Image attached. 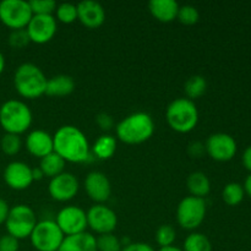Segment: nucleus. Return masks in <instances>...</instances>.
<instances>
[{"mask_svg": "<svg viewBox=\"0 0 251 251\" xmlns=\"http://www.w3.org/2000/svg\"><path fill=\"white\" fill-rule=\"evenodd\" d=\"M4 69H5V58H4V54L0 51V75L2 74Z\"/></svg>", "mask_w": 251, "mask_h": 251, "instance_id": "c03bdc74", "label": "nucleus"}, {"mask_svg": "<svg viewBox=\"0 0 251 251\" xmlns=\"http://www.w3.org/2000/svg\"><path fill=\"white\" fill-rule=\"evenodd\" d=\"M19 240L10 234H5L0 238V251H19Z\"/></svg>", "mask_w": 251, "mask_h": 251, "instance_id": "f704fd0d", "label": "nucleus"}, {"mask_svg": "<svg viewBox=\"0 0 251 251\" xmlns=\"http://www.w3.org/2000/svg\"><path fill=\"white\" fill-rule=\"evenodd\" d=\"M58 25L53 15H33L26 27L29 41L37 44L48 43L55 36Z\"/></svg>", "mask_w": 251, "mask_h": 251, "instance_id": "ddd939ff", "label": "nucleus"}, {"mask_svg": "<svg viewBox=\"0 0 251 251\" xmlns=\"http://www.w3.org/2000/svg\"><path fill=\"white\" fill-rule=\"evenodd\" d=\"M122 251H154V249L152 248V245L147 244V243L136 242L123 247Z\"/></svg>", "mask_w": 251, "mask_h": 251, "instance_id": "4c0bfd02", "label": "nucleus"}, {"mask_svg": "<svg viewBox=\"0 0 251 251\" xmlns=\"http://www.w3.org/2000/svg\"><path fill=\"white\" fill-rule=\"evenodd\" d=\"M117 137L127 145H140L152 137L154 132V122L150 114L136 112L127 115L118 123Z\"/></svg>", "mask_w": 251, "mask_h": 251, "instance_id": "f03ea898", "label": "nucleus"}, {"mask_svg": "<svg viewBox=\"0 0 251 251\" xmlns=\"http://www.w3.org/2000/svg\"><path fill=\"white\" fill-rule=\"evenodd\" d=\"M4 180L12 190H25L33 183L32 168L25 162H11L4 169Z\"/></svg>", "mask_w": 251, "mask_h": 251, "instance_id": "2eb2a0df", "label": "nucleus"}, {"mask_svg": "<svg viewBox=\"0 0 251 251\" xmlns=\"http://www.w3.org/2000/svg\"><path fill=\"white\" fill-rule=\"evenodd\" d=\"M206 90H207V81L201 75L191 76L184 83V91H185L186 97H188V100H193V102L198 98L202 97L205 95Z\"/></svg>", "mask_w": 251, "mask_h": 251, "instance_id": "393cba45", "label": "nucleus"}, {"mask_svg": "<svg viewBox=\"0 0 251 251\" xmlns=\"http://www.w3.org/2000/svg\"><path fill=\"white\" fill-rule=\"evenodd\" d=\"M167 123L176 132L188 134L193 131L199 123V110L193 100L176 98L169 103L166 110Z\"/></svg>", "mask_w": 251, "mask_h": 251, "instance_id": "39448f33", "label": "nucleus"}, {"mask_svg": "<svg viewBox=\"0 0 251 251\" xmlns=\"http://www.w3.org/2000/svg\"><path fill=\"white\" fill-rule=\"evenodd\" d=\"M28 2L33 15H51L58 6L54 0H32Z\"/></svg>", "mask_w": 251, "mask_h": 251, "instance_id": "473e14b6", "label": "nucleus"}, {"mask_svg": "<svg viewBox=\"0 0 251 251\" xmlns=\"http://www.w3.org/2000/svg\"><path fill=\"white\" fill-rule=\"evenodd\" d=\"M206 206L205 199L186 196L176 207V221L179 226L186 230H194L200 227L205 221Z\"/></svg>", "mask_w": 251, "mask_h": 251, "instance_id": "6e6552de", "label": "nucleus"}, {"mask_svg": "<svg viewBox=\"0 0 251 251\" xmlns=\"http://www.w3.org/2000/svg\"><path fill=\"white\" fill-rule=\"evenodd\" d=\"M176 232L171 225H163L157 229L156 232V242L159 248L172 247L176 242Z\"/></svg>", "mask_w": 251, "mask_h": 251, "instance_id": "7c9ffc66", "label": "nucleus"}, {"mask_svg": "<svg viewBox=\"0 0 251 251\" xmlns=\"http://www.w3.org/2000/svg\"><path fill=\"white\" fill-rule=\"evenodd\" d=\"M36 225V213L29 206L24 205V203L10 208L9 216L5 222L7 234L12 235L17 240L29 238Z\"/></svg>", "mask_w": 251, "mask_h": 251, "instance_id": "423d86ee", "label": "nucleus"}, {"mask_svg": "<svg viewBox=\"0 0 251 251\" xmlns=\"http://www.w3.org/2000/svg\"><path fill=\"white\" fill-rule=\"evenodd\" d=\"M97 243V251H122V240L113 233L102 234L96 238Z\"/></svg>", "mask_w": 251, "mask_h": 251, "instance_id": "c756f323", "label": "nucleus"}, {"mask_svg": "<svg viewBox=\"0 0 251 251\" xmlns=\"http://www.w3.org/2000/svg\"><path fill=\"white\" fill-rule=\"evenodd\" d=\"M32 176H33V181L34 180H42L44 176L43 172H42V169L39 168V167H37V168H32Z\"/></svg>", "mask_w": 251, "mask_h": 251, "instance_id": "a19ab883", "label": "nucleus"}, {"mask_svg": "<svg viewBox=\"0 0 251 251\" xmlns=\"http://www.w3.org/2000/svg\"><path fill=\"white\" fill-rule=\"evenodd\" d=\"M176 19L181 24L191 26V25L198 24L200 14H199V10L193 5H183V6H179Z\"/></svg>", "mask_w": 251, "mask_h": 251, "instance_id": "2f4dec72", "label": "nucleus"}, {"mask_svg": "<svg viewBox=\"0 0 251 251\" xmlns=\"http://www.w3.org/2000/svg\"><path fill=\"white\" fill-rule=\"evenodd\" d=\"M206 153L217 162H228L237 154L238 145L234 137L226 132H216L208 136L205 144Z\"/></svg>", "mask_w": 251, "mask_h": 251, "instance_id": "9d476101", "label": "nucleus"}, {"mask_svg": "<svg viewBox=\"0 0 251 251\" xmlns=\"http://www.w3.org/2000/svg\"><path fill=\"white\" fill-rule=\"evenodd\" d=\"M47 81L39 66L32 63H24L16 69L14 75V86L21 97L34 100L46 93Z\"/></svg>", "mask_w": 251, "mask_h": 251, "instance_id": "7ed1b4c3", "label": "nucleus"}, {"mask_svg": "<svg viewBox=\"0 0 251 251\" xmlns=\"http://www.w3.org/2000/svg\"><path fill=\"white\" fill-rule=\"evenodd\" d=\"M56 225L65 237L86 232L87 215L78 206H66L56 215Z\"/></svg>", "mask_w": 251, "mask_h": 251, "instance_id": "9b49d317", "label": "nucleus"}, {"mask_svg": "<svg viewBox=\"0 0 251 251\" xmlns=\"http://www.w3.org/2000/svg\"><path fill=\"white\" fill-rule=\"evenodd\" d=\"M83 185L87 195L96 203H104L112 195V184L102 172L93 171L88 173Z\"/></svg>", "mask_w": 251, "mask_h": 251, "instance_id": "dca6fc26", "label": "nucleus"}, {"mask_svg": "<svg viewBox=\"0 0 251 251\" xmlns=\"http://www.w3.org/2000/svg\"><path fill=\"white\" fill-rule=\"evenodd\" d=\"M149 9L154 19L167 24L176 19L179 4L176 0H151L149 2Z\"/></svg>", "mask_w": 251, "mask_h": 251, "instance_id": "aec40b11", "label": "nucleus"}, {"mask_svg": "<svg viewBox=\"0 0 251 251\" xmlns=\"http://www.w3.org/2000/svg\"><path fill=\"white\" fill-rule=\"evenodd\" d=\"M32 119L31 109L22 100H9L0 107V126L7 134H24L31 126Z\"/></svg>", "mask_w": 251, "mask_h": 251, "instance_id": "20e7f679", "label": "nucleus"}, {"mask_svg": "<svg viewBox=\"0 0 251 251\" xmlns=\"http://www.w3.org/2000/svg\"><path fill=\"white\" fill-rule=\"evenodd\" d=\"M64 238V233L58 227L55 221L51 220L37 222L29 235L31 244L37 251H58Z\"/></svg>", "mask_w": 251, "mask_h": 251, "instance_id": "0eeeda50", "label": "nucleus"}, {"mask_svg": "<svg viewBox=\"0 0 251 251\" xmlns=\"http://www.w3.org/2000/svg\"><path fill=\"white\" fill-rule=\"evenodd\" d=\"M242 162H243V166L245 167V169L249 171L251 173V145L249 147L245 149L244 153H243V157H242Z\"/></svg>", "mask_w": 251, "mask_h": 251, "instance_id": "ea45409f", "label": "nucleus"}, {"mask_svg": "<svg viewBox=\"0 0 251 251\" xmlns=\"http://www.w3.org/2000/svg\"><path fill=\"white\" fill-rule=\"evenodd\" d=\"M158 251H183V249H180V248L178 247H174V245H172V247H167V248H159Z\"/></svg>", "mask_w": 251, "mask_h": 251, "instance_id": "37998d69", "label": "nucleus"}, {"mask_svg": "<svg viewBox=\"0 0 251 251\" xmlns=\"http://www.w3.org/2000/svg\"><path fill=\"white\" fill-rule=\"evenodd\" d=\"M25 146L32 156L43 158L54 152L53 136L44 130H33L27 135Z\"/></svg>", "mask_w": 251, "mask_h": 251, "instance_id": "a211bd4d", "label": "nucleus"}, {"mask_svg": "<svg viewBox=\"0 0 251 251\" xmlns=\"http://www.w3.org/2000/svg\"><path fill=\"white\" fill-rule=\"evenodd\" d=\"M76 6H77V20L87 28H98L104 24L105 11L98 1L83 0Z\"/></svg>", "mask_w": 251, "mask_h": 251, "instance_id": "f3484780", "label": "nucleus"}, {"mask_svg": "<svg viewBox=\"0 0 251 251\" xmlns=\"http://www.w3.org/2000/svg\"><path fill=\"white\" fill-rule=\"evenodd\" d=\"M87 215V227L100 235L113 233L117 228V213L103 203H96L86 212Z\"/></svg>", "mask_w": 251, "mask_h": 251, "instance_id": "f8f14e48", "label": "nucleus"}, {"mask_svg": "<svg viewBox=\"0 0 251 251\" xmlns=\"http://www.w3.org/2000/svg\"><path fill=\"white\" fill-rule=\"evenodd\" d=\"M186 186L190 196L205 199L211 191V181L203 172H194L188 176Z\"/></svg>", "mask_w": 251, "mask_h": 251, "instance_id": "4be33fe9", "label": "nucleus"}, {"mask_svg": "<svg viewBox=\"0 0 251 251\" xmlns=\"http://www.w3.org/2000/svg\"><path fill=\"white\" fill-rule=\"evenodd\" d=\"M54 152L65 162L83 163L90 158L91 147L86 135L74 125H63L53 136Z\"/></svg>", "mask_w": 251, "mask_h": 251, "instance_id": "f257e3e1", "label": "nucleus"}, {"mask_svg": "<svg viewBox=\"0 0 251 251\" xmlns=\"http://www.w3.org/2000/svg\"><path fill=\"white\" fill-rule=\"evenodd\" d=\"M75 90V81L69 75H56L48 78L47 81L46 93L44 95L50 97H65L71 95Z\"/></svg>", "mask_w": 251, "mask_h": 251, "instance_id": "412c9836", "label": "nucleus"}, {"mask_svg": "<svg viewBox=\"0 0 251 251\" xmlns=\"http://www.w3.org/2000/svg\"><path fill=\"white\" fill-rule=\"evenodd\" d=\"M245 191L242 184L239 183H228L222 190V199L226 205L238 206L244 200Z\"/></svg>", "mask_w": 251, "mask_h": 251, "instance_id": "bb28decb", "label": "nucleus"}, {"mask_svg": "<svg viewBox=\"0 0 251 251\" xmlns=\"http://www.w3.org/2000/svg\"><path fill=\"white\" fill-rule=\"evenodd\" d=\"M9 203H7L4 199H0V226L5 225L7 216H9Z\"/></svg>", "mask_w": 251, "mask_h": 251, "instance_id": "58836bf2", "label": "nucleus"}, {"mask_svg": "<svg viewBox=\"0 0 251 251\" xmlns=\"http://www.w3.org/2000/svg\"><path fill=\"white\" fill-rule=\"evenodd\" d=\"M98 159H109L117 151V139L109 134H103L96 140L91 149Z\"/></svg>", "mask_w": 251, "mask_h": 251, "instance_id": "5701e85b", "label": "nucleus"}, {"mask_svg": "<svg viewBox=\"0 0 251 251\" xmlns=\"http://www.w3.org/2000/svg\"><path fill=\"white\" fill-rule=\"evenodd\" d=\"M243 188H244L245 194H247L248 196H250V198H251V173L249 174V176H248V178L245 179Z\"/></svg>", "mask_w": 251, "mask_h": 251, "instance_id": "79ce46f5", "label": "nucleus"}, {"mask_svg": "<svg viewBox=\"0 0 251 251\" xmlns=\"http://www.w3.org/2000/svg\"><path fill=\"white\" fill-rule=\"evenodd\" d=\"M66 162L61 158L59 154L55 152H51L48 156L41 158V163H39V168L43 172L44 176H49V178H54V176H59L64 172V167H65Z\"/></svg>", "mask_w": 251, "mask_h": 251, "instance_id": "b1692460", "label": "nucleus"}, {"mask_svg": "<svg viewBox=\"0 0 251 251\" xmlns=\"http://www.w3.org/2000/svg\"><path fill=\"white\" fill-rule=\"evenodd\" d=\"M183 251H212V244L203 233H191L184 242Z\"/></svg>", "mask_w": 251, "mask_h": 251, "instance_id": "a878e982", "label": "nucleus"}, {"mask_svg": "<svg viewBox=\"0 0 251 251\" xmlns=\"http://www.w3.org/2000/svg\"><path fill=\"white\" fill-rule=\"evenodd\" d=\"M56 19L63 24H73L77 20V6L73 2H61L56 6Z\"/></svg>", "mask_w": 251, "mask_h": 251, "instance_id": "c85d7f7f", "label": "nucleus"}, {"mask_svg": "<svg viewBox=\"0 0 251 251\" xmlns=\"http://www.w3.org/2000/svg\"><path fill=\"white\" fill-rule=\"evenodd\" d=\"M80 184L77 178L73 173L63 172L59 176L50 179L48 186L49 195L51 199L59 202H66V201L73 200L78 193Z\"/></svg>", "mask_w": 251, "mask_h": 251, "instance_id": "4468645a", "label": "nucleus"}, {"mask_svg": "<svg viewBox=\"0 0 251 251\" xmlns=\"http://www.w3.org/2000/svg\"><path fill=\"white\" fill-rule=\"evenodd\" d=\"M96 123H97L98 126H100V129L105 130V131H108V130H110L114 126L113 117L110 114H108V113H100V114H97V117H96Z\"/></svg>", "mask_w": 251, "mask_h": 251, "instance_id": "c9c22d12", "label": "nucleus"}, {"mask_svg": "<svg viewBox=\"0 0 251 251\" xmlns=\"http://www.w3.org/2000/svg\"><path fill=\"white\" fill-rule=\"evenodd\" d=\"M33 14H32L28 1H25V0L0 1V21L12 31L26 28Z\"/></svg>", "mask_w": 251, "mask_h": 251, "instance_id": "1a4fd4ad", "label": "nucleus"}, {"mask_svg": "<svg viewBox=\"0 0 251 251\" xmlns=\"http://www.w3.org/2000/svg\"><path fill=\"white\" fill-rule=\"evenodd\" d=\"M0 147H1L2 152L7 156H15L21 151L22 141L20 135L15 134H7L5 132L4 136L0 140Z\"/></svg>", "mask_w": 251, "mask_h": 251, "instance_id": "cd10ccee", "label": "nucleus"}, {"mask_svg": "<svg viewBox=\"0 0 251 251\" xmlns=\"http://www.w3.org/2000/svg\"><path fill=\"white\" fill-rule=\"evenodd\" d=\"M188 152L189 154H190V157H193V158H200V157H202V154L206 152L205 145L200 141L191 142L188 146Z\"/></svg>", "mask_w": 251, "mask_h": 251, "instance_id": "e433bc0d", "label": "nucleus"}, {"mask_svg": "<svg viewBox=\"0 0 251 251\" xmlns=\"http://www.w3.org/2000/svg\"><path fill=\"white\" fill-rule=\"evenodd\" d=\"M31 43L26 28L14 29L9 36V44L15 49H22Z\"/></svg>", "mask_w": 251, "mask_h": 251, "instance_id": "72a5a7b5", "label": "nucleus"}, {"mask_svg": "<svg viewBox=\"0 0 251 251\" xmlns=\"http://www.w3.org/2000/svg\"><path fill=\"white\" fill-rule=\"evenodd\" d=\"M58 251H97L96 237L87 232L68 235L64 238Z\"/></svg>", "mask_w": 251, "mask_h": 251, "instance_id": "6ab92c4d", "label": "nucleus"}]
</instances>
